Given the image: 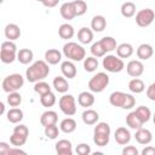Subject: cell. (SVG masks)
<instances>
[{
	"instance_id": "3957f363",
	"label": "cell",
	"mask_w": 155,
	"mask_h": 155,
	"mask_svg": "<svg viewBox=\"0 0 155 155\" xmlns=\"http://www.w3.org/2000/svg\"><path fill=\"white\" fill-rule=\"evenodd\" d=\"M63 54L69 61H73V62H80V61L86 58L85 48L81 45H79L76 42H73V41H69V42L64 44V46H63Z\"/></svg>"
},
{
	"instance_id": "6da1fadb",
	"label": "cell",
	"mask_w": 155,
	"mask_h": 155,
	"mask_svg": "<svg viewBox=\"0 0 155 155\" xmlns=\"http://www.w3.org/2000/svg\"><path fill=\"white\" fill-rule=\"evenodd\" d=\"M50 74L48 63L46 61H36L34 62L25 71V78L29 82H38L44 80Z\"/></svg>"
},
{
	"instance_id": "8fae6325",
	"label": "cell",
	"mask_w": 155,
	"mask_h": 155,
	"mask_svg": "<svg viewBox=\"0 0 155 155\" xmlns=\"http://www.w3.org/2000/svg\"><path fill=\"white\" fill-rule=\"evenodd\" d=\"M126 71L132 78H139L144 73V64L138 59H132L127 63Z\"/></svg>"
},
{
	"instance_id": "ba28073f",
	"label": "cell",
	"mask_w": 155,
	"mask_h": 155,
	"mask_svg": "<svg viewBox=\"0 0 155 155\" xmlns=\"http://www.w3.org/2000/svg\"><path fill=\"white\" fill-rule=\"evenodd\" d=\"M102 64H103V68L109 73H120L125 68V63L122 58L114 54L104 56Z\"/></svg>"
},
{
	"instance_id": "8992f818",
	"label": "cell",
	"mask_w": 155,
	"mask_h": 155,
	"mask_svg": "<svg viewBox=\"0 0 155 155\" xmlns=\"http://www.w3.org/2000/svg\"><path fill=\"white\" fill-rule=\"evenodd\" d=\"M109 75L101 71V73H97L96 75H93L90 81H88V88L91 92H94V93H99L102 91H104L107 88V86L109 85Z\"/></svg>"
},
{
	"instance_id": "7bdbcfd3",
	"label": "cell",
	"mask_w": 155,
	"mask_h": 155,
	"mask_svg": "<svg viewBox=\"0 0 155 155\" xmlns=\"http://www.w3.org/2000/svg\"><path fill=\"white\" fill-rule=\"evenodd\" d=\"M59 130H61V128H58L57 125L54 124V125H48V126H46L44 132H45V136H46L48 139H56V138L59 136Z\"/></svg>"
},
{
	"instance_id": "8d00e7d4",
	"label": "cell",
	"mask_w": 155,
	"mask_h": 155,
	"mask_svg": "<svg viewBox=\"0 0 155 155\" xmlns=\"http://www.w3.org/2000/svg\"><path fill=\"white\" fill-rule=\"evenodd\" d=\"M71 4H73V7H74V11H75L76 16H82V15L86 13L87 4L84 0H74V1H71Z\"/></svg>"
},
{
	"instance_id": "e0dca14e",
	"label": "cell",
	"mask_w": 155,
	"mask_h": 155,
	"mask_svg": "<svg viewBox=\"0 0 155 155\" xmlns=\"http://www.w3.org/2000/svg\"><path fill=\"white\" fill-rule=\"evenodd\" d=\"M4 33H5V36L7 40L15 41V40L19 39V36H21V28L15 23H8L5 27Z\"/></svg>"
},
{
	"instance_id": "277c9868",
	"label": "cell",
	"mask_w": 155,
	"mask_h": 155,
	"mask_svg": "<svg viewBox=\"0 0 155 155\" xmlns=\"http://www.w3.org/2000/svg\"><path fill=\"white\" fill-rule=\"evenodd\" d=\"M0 59L5 64L12 63L15 59H17V46L13 41L7 40L1 44L0 48Z\"/></svg>"
},
{
	"instance_id": "f35d334b",
	"label": "cell",
	"mask_w": 155,
	"mask_h": 155,
	"mask_svg": "<svg viewBox=\"0 0 155 155\" xmlns=\"http://www.w3.org/2000/svg\"><path fill=\"white\" fill-rule=\"evenodd\" d=\"M136 113L138 114V116H139V119L143 121V124L148 122V121L150 120V117H151V111H150V109H149L148 107H144V105L138 107V108L136 109Z\"/></svg>"
},
{
	"instance_id": "7c38bea8",
	"label": "cell",
	"mask_w": 155,
	"mask_h": 155,
	"mask_svg": "<svg viewBox=\"0 0 155 155\" xmlns=\"http://www.w3.org/2000/svg\"><path fill=\"white\" fill-rule=\"evenodd\" d=\"M114 138L117 144L126 145L131 140V133L126 127H119V128H116V131L114 133Z\"/></svg>"
},
{
	"instance_id": "ee69618b",
	"label": "cell",
	"mask_w": 155,
	"mask_h": 155,
	"mask_svg": "<svg viewBox=\"0 0 155 155\" xmlns=\"http://www.w3.org/2000/svg\"><path fill=\"white\" fill-rule=\"evenodd\" d=\"M76 153L79 155H88L91 153V147L86 143H80L76 145Z\"/></svg>"
},
{
	"instance_id": "f546056e",
	"label": "cell",
	"mask_w": 155,
	"mask_h": 155,
	"mask_svg": "<svg viewBox=\"0 0 155 155\" xmlns=\"http://www.w3.org/2000/svg\"><path fill=\"white\" fill-rule=\"evenodd\" d=\"M59 128L64 133H71V132H74L76 130V121L73 117H67V119L61 121Z\"/></svg>"
},
{
	"instance_id": "d6a6232c",
	"label": "cell",
	"mask_w": 155,
	"mask_h": 155,
	"mask_svg": "<svg viewBox=\"0 0 155 155\" xmlns=\"http://www.w3.org/2000/svg\"><path fill=\"white\" fill-rule=\"evenodd\" d=\"M128 90L132 93H142L145 90V85H144L143 80H140L138 78H133L128 82Z\"/></svg>"
},
{
	"instance_id": "83f0119b",
	"label": "cell",
	"mask_w": 155,
	"mask_h": 155,
	"mask_svg": "<svg viewBox=\"0 0 155 155\" xmlns=\"http://www.w3.org/2000/svg\"><path fill=\"white\" fill-rule=\"evenodd\" d=\"M34 58V53L29 48H22L17 52V61L21 64H29Z\"/></svg>"
},
{
	"instance_id": "bcb514c9",
	"label": "cell",
	"mask_w": 155,
	"mask_h": 155,
	"mask_svg": "<svg viewBox=\"0 0 155 155\" xmlns=\"http://www.w3.org/2000/svg\"><path fill=\"white\" fill-rule=\"evenodd\" d=\"M147 97L150 101H154L155 102V81L147 88Z\"/></svg>"
},
{
	"instance_id": "5bb4252c",
	"label": "cell",
	"mask_w": 155,
	"mask_h": 155,
	"mask_svg": "<svg viewBox=\"0 0 155 155\" xmlns=\"http://www.w3.org/2000/svg\"><path fill=\"white\" fill-rule=\"evenodd\" d=\"M61 71H62L63 76L67 78V79H74L76 76V73H78L75 64L73 63V61H69V59L62 62V64H61Z\"/></svg>"
},
{
	"instance_id": "52a82bcc",
	"label": "cell",
	"mask_w": 155,
	"mask_h": 155,
	"mask_svg": "<svg viewBox=\"0 0 155 155\" xmlns=\"http://www.w3.org/2000/svg\"><path fill=\"white\" fill-rule=\"evenodd\" d=\"M28 136H29L28 127L23 124H19V125L15 126L13 132L10 137V143L13 147H22V145L25 144V142L28 139Z\"/></svg>"
},
{
	"instance_id": "30bf717a",
	"label": "cell",
	"mask_w": 155,
	"mask_h": 155,
	"mask_svg": "<svg viewBox=\"0 0 155 155\" xmlns=\"http://www.w3.org/2000/svg\"><path fill=\"white\" fill-rule=\"evenodd\" d=\"M155 19V12L151 8H143L136 13V23L140 28L149 27Z\"/></svg>"
},
{
	"instance_id": "603a6c76",
	"label": "cell",
	"mask_w": 155,
	"mask_h": 155,
	"mask_svg": "<svg viewBox=\"0 0 155 155\" xmlns=\"http://www.w3.org/2000/svg\"><path fill=\"white\" fill-rule=\"evenodd\" d=\"M134 50H133V46L128 42H122L117 47H116V56H119L120 58H128L133 54Z\"/></svg>"
},
{
	"instance_id": "db71d44e",
	"label": "cell",
	"mask_w": 155,
	"mask_h": 155,
	"mask_svg": "<svg viewBox=\"0 0 155 155\" xmlns=\"http://www.w3.org/2000/svg\"><path fill=\"white\" fill-rule=\"evenodd\" d=\"M0 1H1V2H4V0H0Z\"/></svg>"
},
{
	"instance_id": "e575fe53",
	"label": "cell",
	"mask_w": 155,
	"mask_h": 155,
	"mask_svg": "<svg viewBox=\"0 0 155 155\" xmlns=\"http://www.w3.org/2000/svg\"><path fill=\"white\" fill-rule=\"evenodd\" d=\"M98 59L94 57V56H91V57H87L84 59V69L87 71V73H92L97 68H98Z\"/></svg>"
},
{
	"instance_id": "f6af8a7d",
	"label": "cell",
	"mask_w": 155,
	"mask_h": 155,
	"mask_svg": "<svg viewBox=\"0 0 155 155\" xmlns=\"http://www.w3.org/2000/svg\"><path fill=\"white\" fill-rule=\"evenodd\" d=\"M122 155H138V149L133 145H127L122 149Z\"/></svg>"
},
{
	"instance_id": "cb8c5ba5",
	"label": "cell",
	"mask_w": 155,
	"mask_h": 155,
	"mask_svg": "<svg viewBox=\"0 0 155 155\" xmlns=\"http://www.w3.org/2000/svg\"><path fill=\"white\" fill-rule=\"evenodd\" d=\"M126 124H127V126H128L130 128H132V130H138V128H140V127L144 125L143 121L139 119L138 114L136 113V110H134V111H131V113L126 116Z\"/></svg>"
},
{
	"instance_id": "f5cc1de1",
	"label": "cell",
	"mask_w": 155,
	"mask_h": 155,
	"mask_svg": "<svg viewBox=\"0 0 155 155\" xmlns=\"http://www.w3.org/2000/svg\"><path fill=\"white\" fill-rule=\"evenodd\" d=\"M36 1H40V2H42V1H44V0H36Z\"/></svg>"
},
{
	"instance_id": "f907efd6",
	"label": "cell",
	"mask_w": 155,
	"mask_h": 155,
	"mask_svg": "<svg viewBox=\"0 0 155 155\" xmlns=\"http://www.w3.org/2000/svg\"><path fill=\"white\" fill-rule=\"evenodd\" d=\"M0 108H1V114H4V113H5V104H4L2 102L0 103Z\"/></svg>"
},
{
	"instance_id": "ac0fdd59",
	"label": "cell",
	"mask_w": 155,
	"mask_h": 155,
	"mask_svg": "<svg viewBox=\"0 0 155 155\" xmlns=\"http://www.w3.org/2000/svg\"><path fill=\"white\" fill-rule=\"evenodd\" d=\"M57 120H58V115H57V113L53 111V110H46V111H44V113L41 114V116H40V124H41L44 127H46V126H48V125H54V124H57Z\"/></svg>"
},
{
	"instance_id": "681fc988",
	"label": "cell",
	"mask_w": 155,
	"mask_h": 155,
	"mask_svg": "<svg viewBox=\"0 0 155 155\" xmlns=\"http://www.w3.org/2000/svg\"><path fill=\"white\" fill-rule=\"evenodd\" d=\"M142 155H155V148L154 147H145L143 150H142Z\"/></svg>"
},
{
	"instance_id": "5b68a950",
	"label": "cell",
	"mask_w": 155,
	"mask_h": 155,
	"mask_svg": "<svg viewBox=\"0 0 155 155\" xmlns=\"http://www.w3.org/2000/svg\"><path fill=\"white\" fill-rule=\"evenodd\" d=\"M24 85V79L21 74H11V75H7L4 80H2V90L6 92V93H10V92H16L18 90H21Z\"/></svg>"
},
{
	"instance_id": "9a60e30c",
	"label": "cell",
	"mask_w": 155,
	"mask_h": 155,
	"mask_svg": "<svg viewBox=\"0 0 155 155\" xmlns=\"http://www.w3.org/2000/svg\"><path fill=\"white\" fill-rule=\"evenodd\" d=\"M134 138H136V140H137L139 144L145 145V144H149V143L153 140V134H151V132H150L148 128L140 127V128L136 130Z\"/></svg>"
},
{
	"instance_id": "7402d4cb",
	"label": "cell",
	"mask_w": 155,
	"mask_h": 155,
	"mask_svg": "<svg viewBox=\"0 0 155 155\" xmlns=\"http://www.w3.org/2000/svg\"><path fill=\"white\" fill-rule=\"evenodd\" d=\"M78 39L84 45H87V44L92 42V40H93V31H92V29H90L87 27L80 28L79 31H78Z\"/></svg>"
},
{
	"instance_id": "d590c367",
	"label": "cell",
	"mask_w": 155,
	"mask_h": 155,
	"mask_svg": "<svg viewBox=\"0 0 155 155\" xmlns=\"http://www.w3.org/2000/svg\"><path fill=\"white\" fill-rule=\"evenodd\" d=\"M40 103H41L42 107H45V108H51V107H53L54 103H56V96H54V93L48 92V93H46V94L40 96Z\"/></svg>"
},
{
	"instance_id": "74e56055",
	"label": "cell",
	"mask_w": 155,
	"mask_h": 155,
	"mask_svg": "<svg viewBox=\"0 0 155 155\" xmlns=\"http://www.w3.org/2000/svg\"><path fill=\"white\" fill-rule=\"evenodd\" d=\"M34 92L38 93L39 96H42V94H46V93L51 92V87H50V85L47 82H45V81L41 80V81L35 82V85H34Z\"/></svg>"
},
{
	"instance_id": "b9f144b4",
	"label": "cell",
	"mask_w": 155,
	"mask_h": 155,
	"mask_svg": "<svg viewBox=\"0 0 155 155\" xmlns=\"http://www.w3.org/2000/svg\"><path fill=\"white\" fill-rule=\"evenodd\" d=\"M109 138H110V136H108V134L93 132V142L98 147H105L109 143Z\"/></svg>"
},
{
	"instance_id": "1f68e13d",
	"label": "cell",
	"mask_w": 155,
	"mask_h": 155,
	"mask_svg": "<svg viewBox=\"0 0 155 155\" xmlns=\"http://www.w3.org/2000/svg\"><path fill=\"white\" fill-rule=\"evenodd\" d=\"M74 34H75V31H74L73 25H71V24H68V23L62 24V25L59 27V29H58V35H59L62 39H64V40L71 39V38L74 36Z\"/></svg>"
},
{
	"instance_id": "ffe728a7",
	"label": "cell",
	"mask_w": 155,
	"mask_h": 155,
	"mask_svg": "<svg viewBox=\"0 0 155 155\" xmlns=\"http://www.w3.org/2000/svg\"><path fill=\"white\" fill-rule=\"evenodd\" d=\"M81 117L85 125H96L99 120V114L93 109H86L82 113Z\"/></svg>"
},
{
	"instance_id": "9c48e42d",
	"label": "cell",
	"mask_w": 155,
	"mask_h": 155,
	"mask_svg": "<svg viewBox=\"0 0 155 155\" xmlns=\"http://www.w3.org/2000/svg\"><path fill=\"white\" fill-rule=\"evenodd\" d=\"M61 111L67 116H73L76 113V101L73 94H64L58 102Z\"/></svg>"
},
{
	"instance_id": "7a4b0ae2",
	"label": "cell",
	"mask_w": 155,
	"mask_h": 155,
	"mask_svg": "<svg viewBox=\"0 0 155 155\" xmlns=\"http://www.w3.org/2000/svg\"><path fill=\"white\" fill-rule=\"evenodd\" d=\"M109 103L113 107L121 108V109H132L136 105V98L121 91H115L109 96Z\"/></svg>"
},
{
	"instance_id": "816d5d0a",
	"label": "cell",
	"mask_w": 155,
	"mask_h": 155,
	"mask_svg": "<svg viewBox=\"0 0 155 155\" xmlns=\"http://www.w3.org/2000/svg\"><path fill=\"white\" fill-rule=\"evenodd\" d=\"M153 121H154V125H155V113H154V115H153Z\"/></svg>"
},
{
	"instance_id": "44dd1931",
	"label": "cell",
	"mask_w": 155,
	"mask_h": 155,
	"mask_svg": "<svg viewBox=\"0 0 155 155\" xmlns=\"http://www.w3.org/2000/svg\"><path fill=\"white\" fill-rule=\"evenodd\" d=\"M105 27H107V19H105L104 16L97 15V16H94L92 18V21H91V29L93 31L101 33V31H103L105 29Z\"/></svg>"
},
{
	"instance_id": "ab89813d",
	"label": "cell",
	"mask_w": 155,
	"mask_h": 155,
	"mask_svg": "<svg viewBox=\"0 0 155 155\" xmlns=\"http://www.w3.org/2000/svg\"><path fill=\"white\" fill-rule=\"evenodd\" d=\"M7 104L10 107H19L21 103H22V96L16 91V92H10L8 96H7Z\"/></svg>"
},
{
	"instance_id": "484cf974",
	"label": "cell",
	"mask_w": 155,
	"mask_h": 155,
	"mask_svg": "<svg viewBox=\"0 0 155 155\" xmlns=\"http://www.w3.org/2000/svg\"><path fill=\"white\" fill-rule=\"evenodd\" d=\"M6 117H7V120H8L11 124H19V122L23 120L24 115H23L22 109L17 108V107H15V108L12 107V108L7 111Z\"/></svg>"
},
{
	"instance_id": "d4e9b609",
	"label": "cell",
	"mask_w": 155,
	"mask_h": 155,
	"mask_svg": "<svg viewBox=\"0 0 155 155\" xmlns=\"http://www.w3.org/2000/svg\"><path fill=\"white\" fill-rule=\"evenodd\" d=\"M78 103L84 107V108H88V107H92L94 104V96L91 93V92H87V91H84L81 92L79 96H78Z\"/></svg>"
},
{
	"instance_id": "d6986e66",
	"label": "cell",
	"mask_w": 155,
	"mask_h": 155,
	"mask_svg": "<svg viewBox=\"0 0 155 155\" xmlns=\"http://www.w3.org/2000/svg\"><path fill=\"white\" fill-rule=\"evenodd\" d=\"M45 61L51 65H56L62 61V53L57 48H48L45 52Z\"/></svg>"
},
{
	"instance_id": "c3c4849f",
	"label": "cell",
	"mask_w": 155,
	"mask_h": 155,
	"mask_svg": "<svg viewBox=\"0 0 155 155\" xmlns=\"http://www.w3.org/2000/svg\"><path fill=\"white\" fill-rule=\"evenodd\" d=\"M58 2H59V0H44V1H42V5H44L45 7L52 8V7L57 6V5H58Z\"/></svg>"
},
{
	"instance_id": "836d02e7",
	"label": "cell",
	"mask_w": 155,
	"mask_h": 155,
	"mask_svg": "<svg viewBox=\"0 0 155 155\" xmlns=\"http://www.w3.org/2000/svg\"><path fill=\"white\" fill-rule=\"evenodd\" d=\"M99 41H101L102 46L104 47V50H105L107 52H111V51L116 50V47H117L116 40H115L113 36H104V38H102Z\"/></svg>"
},
{
	"instance_id": "4fadbf2b",
	"label": "cell",
	"mask_w": 155,
	"mask_h": 155,
	"mask_svg": "<svg viewBox=\"0 0 155 155\" xmlns=\"http://www.w3.org/2000/svg\"><path fill=\"white\" fill-rule=\"evenodd\" d=\"M54 149L58 155H71L73 154V144L68 139H59L56 143Z\"/></svg>"
},
{
	"instance_id": "60d3db41",
	"label": "cell",
	"mask_w": 155,
	"mask_h": 155,
	"mask_svg": "<svg viewBox=\"0 0 155 155\" xmlns=\"http://www.w3.org/2000/svg\"><path fill=\"white\" fill-rule=\"evenodd\" d=\"M91 53H92V56H94L96 58H99V57H104L105 53H107V51H105L104 47L102 46L101 41H96V42H93L92 46H91Z\"/></svg>"
},
{
	"instance_id": "4316f807",
	"label": "cell",
	"mask_w": 155,
	"mask_h": 155,
	"mask_svg": "<svg viewBox=\"0 0 155 155\" xmlns=\"http://www.w3.org/2000/svg\"><path fill=\"white\" fill-rule=\"evenodd\" d=\"M59 13H61V16H62L64 19H67V21H70V19H73L74 17H76L71 2H64V4H62V6H61V8H59Z\"/></svg>"
},
{
	"instance_id": "7dc6e473",
	"label": "cell",
	"mask_w": 155,
	"mask_h": 155,
	"mask_svg": "<svg viewBox=\"0 0 155 155\" xmlns=\"http://www.w3.org/2000/svg\"><path fill=\"white\" fill-rule=\"evenodd\" d=\"M10 145L6 143V142H0V154H2V155H6V154H8V151H10Z\"/></svg>"
},
{
	"instance_id": "4dcf8cb0",
	"label": "cell",
	"mask_w": 155,
	"mask_h": 155,
	"mask_svg": "<svg viewBox=\"0 0 155 155\" xmlns=\"http://www.w3.org/2000/svg\"><path fill=\"white\" fill-rule=\"evenodd\" d=\"M120 11H121V15L125 18H131L136 15V5L132 1H126L121 5Z\"/></svg>"
},
{
	"instance_id": "2e32d148",
	"label": "cell",
	"mask_w": 155,
	"mask_h": 155,
	"mask_svg": "<svg viewBox=\"0 0 155 155\" xmlns=\"http://www.w3.org/2000/svg\"><path fill=\"white\" fill-rule=\"evenodd\" d=\"M136 53L140 61H147V59L151 58V56L154 54V48L150 44H140L138 46Z\"/></svg>"
},
{
	"instance_id": "f1b7e54d",
	"label": "cell",
	"mask_w": 155,
	"mask_h": 155,
	"mask_svg": "<svg viewBox=\"0 0 155 155\" xmlns=\"http://www.w3.org/2000/svg\"><path fill=\"white\" fill-rule=\"evenodd\" d=\"M52 85H53L54 90H56L57 92H59V93H65V92L69 90V84H68L67 79L63 78V76H56V78L53 79Z\"/></svg>"
}]
</instances>
